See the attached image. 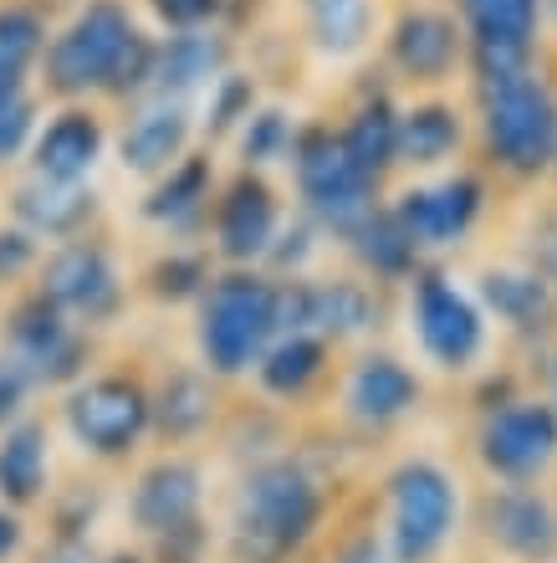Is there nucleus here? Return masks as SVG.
I'll use <instances>...</instances> for the list:
<instances>
[{
    "label": "nucleus",
    "mask_w": 557,
    "mask_h": 563,
    "mask_svg": "<svg viewBox=\"0 0 557 563\" xmlns=\"http://www.w3.org/2000/svg\"><path fill=\"white\" fill-rule=\"evenodd\" d=\"M323 497L312 487V476L292 461H271L246 482L241 503V553L256 563H281L292 549L308 543L318 528Z\"/></svg>",
    "instance_id": "f257e3e1"
},
{
    "label": "nucleus",
    "mask_w": 557,
    "mask_h": 563,
    "mask_svg": "<svg viewBox=\"0 0 557 563\" xmlns=\"http://www.w3.org/2000/svg\"><path fill=\"white\" fill-rule=\"evenodd\" d=\"M277 328V287L246 272H231L210 287L200 318V349L215 374H241L266 349Z\"/></svg>",
    "instance_id": "f03ea898"
},
{
    "label": "nucleus",
    "mask_w": 557,
    "mask_h": 563,
    "mask_svg": "<svg viewBox=\"0 0 557 563\" xmlns=\"http://www.w3.org/2000/svg\"><path fill=\"white\" fill-rule=\"evenodd\" d=\"M486 139L497 159L516 175H532L553 159L557 144V103L537 77H512L486 88Z\"/></svg>",
    "instance_id": "7ed1b4c3"
},
{
    "label": "nucleus",
    "mask_w": 557,
    "mask_h": 563,
    "mask_svg": "<svg viewBox=\"0 0 557 563\" xmlns=\"http://www.w3.org/2000/svg\"><path fill=\"white\" fill-rule=\"evenodd\" d=\"M133 42V21L113 0H92L73 26L62 31L52 52H46V82L57 92H88L108 88L118 73V62Z\"/></svg>",
    "instance_id": "20e7f679"
},
{
    "label": "nucleus",
    "mask_w": 557,
    "mask_h": 563,
    "mask_svg": "<svg viewBox=\"0 0 557 563\" xmlns=\"http://www.w3.org/2000/svg\"><path fill=\"white\" fill-rule=\"evenodd\" d=\"M297 154V179H302V195L308 206L323 216L327 225H353L368 216V195H374V175L353 159L343 139L327 134V129H308V134L292 144Z\"/></svg>",
    "instance_id": "39448f33"
},
{
    "label": "nucleus",
    "mask_w": 557,
    "mask_h": 563,
    "mask_svg": "<svg viewBox=\"0 0 557 563\" xmlns=\"http://www.w3.org/2000/svg\"><path fill=\"white\" fill-rule=\"evenodd\" d=\"M394 553L399 563H425L441 553L455 522V487L450 476L430 461H410L394 472Z\"/></svg>",
    "instance_id": "423d86ee"
},
{
    "label": "nucleus",
    "mask_w": 557,
    "mask_h": 563,
    "mask_svg": "<svg viewBox=\"0 0 557 563\" xmlns=\"http://www.w3.org/2000/svg\"><path fill=\"white\" fill-rule=\"evenodd\" d=\"M460 11H466L470 36H476V73L486 88L527 77L532 31H537L543 0H460Z\"/></svg>",
    "instance_id": "0eeeda50"
},
{
    "label": "nucleus",
    "mask_w": 557,
    "mask_h": 563,
    "mask_svg": "<svg viewBox=\"0 0 557 563\" xmlns=\"http://www.w3.org/2000/svg\"><path fill=\"white\" fill-rule=\"evenodd\" d=\"M67 426L92 456H123L144 435L148 400L129 379H92L67 400Z\"/></svg>",
    "instance_id": "6e6552de"
},
{
    "label": "nucleus",
    "mask_w": 557,
    "mask_h": 563,
    "mask_svg": "<svg viewBox=\"0 0 557 563\" xmlns=\"http://www.w3.org/2000/svg\"><path fill=\"white\" fill-rule=\"evenodd\" d=\"M414 323H420L425 354L435 364H445V369H466L470 358L481 354V339H486L481 312L470 308L445 277H435V272H425L414 282Z\"/></svg>",
    "instance_id": "1a4fd4ad"
},
{
    "label": "nucleus",
    "mask_w": 557,
    "mask_h": 563,
    "mask_svg": "<svg viewBox=\"0 0 557 563\" xmlns=\"http://www.w3.org/2000/svg\"><path fill=\"white\" fill-rule=\"evenodd\" d=\"M557 451V416L547 405H512L491 416L481 435V461L501 476H532L543 472Z\"/></svg>",
    "instance_id": "9d476101"
},
{
    "label": "nucleus",
    "mask_w": 557,
    "mask_h": 563,
    "mask_svg": "<svg viewBox=\"0 0 557 563\" xmlns=\"http://www.w3.org/2000/svg\"><path fill=\"white\" fill-rule=\"evenodd\" d=\"M42 297H52L62 312H77V318H108L118 308V277H113V262H108L103 246H62L52 262H46V287Z\"/></svg>",
    "instance_id": "9b49d317"
},
{
    "label": "nucleus",
    "mask_w": 557,
    "mask_h": 563,
    "mask_svg": "<svg viewBox=\"0 0 557 563\" xmlns=\"http://www.w3.org/2000/svg\"><path fill=\"white\" fill-rule=\"evenodd\" d=\"M476 216H481V185L470 175H455L435 190H410L394 210V221L414 246H450L466 236Z\"/></svg>",
    "instance_id": "f8f14e48"
},
{
    "label": "nucleus",
    "mask_w": 557,
    "mask_h": 563,
    "mask_svg": "<svg viewBox=\"0 0 557 563\" xmlns=\"http://www.w3.org/2000/svg\"><path fill=\"white\" fill-rule=\"evenodd\" d=\"M11 339L21 364H31L42 379H73L77 364H82V339L62 323V308L52 297H31L15 308Z\"/></svg>",
    "instance_id": "ddd939ff"
},
{
    "label": "nucleus",
    "mask_w": 557,
    "mask_h": 563,
    "mask_svg": "<svg viewBox=\"0 0 557 563\" xmlns=\"http://www.w3.org/2000/svg\"><path fill=\"white\" fill-rule=\"evenodd\" d=\"M215 236H221V252L231 262H250V256L271 252V236H277V195L266 190L256 175H241L221 200Z\"/></svg>",
    "instance_id": "4468645a"
},
{
    "label": "nucleus",
    "mask_w": 557,
    "mask_h": 563,
    "mask_svg": "<svg viewBox=\"0 0 557 563\" xmlns=\"http://www.w3.org/2000/svg\"><path fill=\"white\" fill-rule=\"evenodd\" d=\"M194 507H200V472L190 461H159L148 466L138 492H133V518L148 533H169L179 522H194Z\"/></svg>",
    "instance_id": "2eb2a0df"
},
{
    "label": "nucleus",
    "mask_w": 557,
    "mask_h": 563,
    "mask_svg": "<svg viewBox=\"0 0 557 563\" xmlns=\"http://www.w3.org/2000/svg\"><path fill=\"white\" fill-rule=\"evenodd\" d=\"M394 62L420 82H441L450 77L455 57H460V36H455V21L441 11H410L399 15L394 26Z\"/></svg>",
    "instance_id": "dca6fc26"
},
{
    "label": "nucleus",
    "mask_w": 557,
    "mask_h": 563,
    "mask_svg": "<svg viewBox=\"0 0 557 563\" xmlns=\"http://www.w3.org/2000/svg\"><path fill=\"white\" fill-rule=\"evenodd\" d=\"M491 538L516 559H553L557 553V518L537 492H501L491 497Z\"/></svg>",
    "instance_id": "f3484780"
},
{
    "label": "nucleus",
    "mask_w": 557,
    "mask_h": 563,
    "mask_svg": "<svg viewBox=\"0 0 557 563\" xmlns=\"http://www.w3.org/2000/svg\"><path fill=\"white\" fill-rule=\"evenodd\" d=\"M103 154V129L92 113H62V119L46 123V134L36 139V169L46 179H62V185H77Z\"/></svg>",
    "instance_id": "a211bd4d"
},
{
    "label": "nucleus",
    "mask_w": 557,
    "mask_h": 563,
    "mask_svg": "<svg viewBox=\"0 0 557 563\" xmlns=\"http://www.w3.org/2000/svg\"><path fill=\"white\" fill-rule=\"evenodd\" d=\"M420 400V379H414L399 358H364L358 364V374H353L348 385V405L358 420H374V426H383V420H399L410 405Z\"/></svg>",
    "instance_id": "6ab92c4d"
},
{
    "label": "nucleus",
    "mask_w": 557,
    "mask_h": 563,
    "mask_svg": "<svg viewBox=\"0 0 557 563\" xmlns=\"http://www.w3.org/2000/svg\"><path fill=\"white\" fill-rule=\"evenodd\" d=\"M185 139H190V123H185V113L169 103L148 108V113H138L133 119V129L123 134V164H133V169H164V164L179 159V148H185Z\"/></svg>",
    "instance_id": "aec40b11"
},
{
    "label": "nucleus",
    "mask_w": 557,
    "mask_h": 563,
    "mask_svg": "<svg viewBox=\"0 0 557 563\" xmlns=\"http://www.w3.org/2000/svg\"><path fill=\"white\" fill-rule=\"evenodd\" d=\"M15 210L31 231H46V236H73L77 225L92 216V195L82 185H62V179H46V185H26L15 195Z\"/></svg>",
    "instance_id": "412c9836"
},
{
    "label": "nucleus",
    "mask_w": 557,
    "mask_h": 563,
    "mask_svg": "<svg viewBox=\"0 0 557 563\" xmlns=\"http://www.w3.org/2000/svg\"><path fill=\"white\" fill-rule=\"evenodd\" d=\"M221 62H225L221 42H210L200 31H185V36H169V46L154 52V82L175 92L200 88L210 73H221Z\"/></svg>",
    "instance_id": "4be33fe9"
},
{
    "label": "nucleus",
    "mask_w": 557,
    "mask_h": 563,
    "mask_svg": "<svg viewBox=\"0 0 557 563\" xmlns=\"http://www.w3.org/2000/svg\"><path fill=\"white\" fill-rule=\"evenodd\" d=\"M46 482V445L36 426H15L0 441V497L11 503H31Z\"/></svg>",
    "instance_id": "5701e85b"
},
{
    "label": "nucleus",
    "mask_w": 557,
    "mask_h": 563,
    "mask_svg": "<svg viewBox=\"0 0 557 563\" xmlns=\"http://www.w3.org/2000/svg\"><path fill=\"white\" fill-rule=\"evenodd\" d=\"M455 144H460V119H455L450 108L430 103V108H414V113L399 119V159L441 164Z\"/></svg>",
    "instance_id": "b1692460"
},
{
    "label": "nucleus",
    "mask_w": 557,
    "mask_h": 563,
    "mask_svg": "<svg viewBox=\"0 0 557 563\" xmlns=\"http://www.w3.org/2000/svg\"><path fill=\"white\" fill-rule=\"evenodd\" d=\"M343 148H348L353 159L364 164L368 175L379 179L389 164L399 159V119H394V108L383 103H368L358 119L348 123V134H343Z\"/></svg>",
    "instance_id": "393cba45"
},
{
    "label": "nucleus",
    "mask_w": 557,
    "mask_h": 563,
    "mask_svg": "<svg viewBox=\"0 0 557 563\" xmlns=\"http://www.w3.org/2000/svg\"><path fill=\"white\" fill-rule=\"evenodd\" d=\"M318 369H323V339L292 333L261 358V385L271 395H297V389H308L318 379Z\"/></svg>",
    "instance_id": "a878e982"
},
{
    "label": "nucleus",
    "mask_w": 557,
    "mask_h": 563,
    "mask_svg": "<svg viewBox=\"0 0 557 563\" xmlns=\"http://www.w3.org/2000/svg\"><path fill=\"white\" fill-rule=\"evenodd\" d=\"M308 31L333 57L358 52L368 36V0H308Z\"/></svg>",
    "instance_id": "bb28decb"
},
{
    "label": "nucleus",
    "mask_w": 557,
    "mask_h": 563,
    "mask_svg": "<svg viewBox=\"0 0 557 563\" xmlns=\"http://www.w3.org/2000/svg\"><path fill=\"white\" fill-rule=\"evenodd\" d=\"M205 195H210V159H179L175 169H169V179L148 195L144 210L154 221H185V216L200 210Z\"/></svg>",
    "instance_id": "cd10ccee"
},
{
    "label": "nucleus",
    "mask_w": 557,
    "mask_h": 563,
    "mask_svg": "<svg viewBox=\"0 0 557 563\" xmlns=\"http://www.w3.org/2000/svg\"><path fill=\"white\" fill-rule=\"evenodd\" d=\"M486 302L516 328H543L547 282L543 277H516V272H491V277H486Z\"/></svg>",
    "instance_id": "c85d7f7f"
},
{
    "label": "nucleus",
    "mask_w": 557,
    "mask_h": 563,
    "mask_svg": "<svg viewBox=\"0 0 557 563\" xmlns=\"http://www.w3.org/2000/svg\"><path fill=\"white\" fill-rule=\"evenodd\" d=\"M148 416L159 420L169 435H194V430L210 420V389L200 374H175L164 385L159 405H148Z\"/></svg>",
    "instance_id": "c756f323"
},
{
    "label": "nucleus",
    "mask_w": 557,
    "mask_h": 563,
    "mask_svg": "<svg viewBox=\"0 0 557 563\" xmlns=\"http://www.w3.org/2000/svg\"><path fill=\"white\" fill-rule=\"evenodd\" d=\"M353 236H358V252H364V262L374 272L399 277V272L414 262V241L404 236V225H399L394 216H374V210H368L364 221L353 225Z\"/></svg>",
    "instance_id": "7c9ffc66"
},
{
    "label": "nucleus",
    "mask_w": 557,
    "mask_h": 563,
    "mask_svg": "<svg viewBox=\"0 0 557 563\" xmlns=\"http://www.w3.org/2000/svg\"><path fill=\"white\" fill-rule=\"evenodd\" d=\"M42 21L21 5L11 11H0V67H11V73H26V62L42 52Z\"/></svg>",
    "instance_id": "2f4dec72"
},
{
    "label": "nucleus",
    "mask_w": 557,
    "mask_h": 563,
    "mask_svg": "<svg viewBox=\"0 0 557 563\" xmlns=\"http://www.w3.org/2000/svg\"><path fill=\"white\" fill-rule=\"evenodd\" d=\"M200 282H205V262L200 256H169L154 267V292L159 297H190L200 292Z\"/></svg>",
    "instance_id": "473e14b6"
},
{
    "label": "nucleus",
    "mask_w": 557,
    "mask_h": 563,
    "mask_svg": "<svg viewBox=\"0 0 557 563\" xmlns=\"http://www.w3.org/2000/svg\"><path fill=\"white\" fill-rule=\"evenodd\" d=\"M292 144V129H287V119L281 113H256V119L246 123V159H277L281 148Z\"/></svg>",
    "instance_id": "72a5a7b5"
},
{
    "label": "nucleus",
    "mask_w": 557,
    "mask_h": 563,
    "mask_svg": "<svg viewBox=\"0 0 557 563\" xmlns=\"http://www.w3.org/2000/svg\"><path fill=\"white\" fill-rule=\"evenodd\" d=\"M235 119H250V82L246 77H221V92L210 103V129H231Z\"/></svg>",
    "instance_id": "f704fd0d"
},
{
    "label": "nucleus",
    "mask_w": 557,
    "mask_h": 563,
    "mask_svg": "<svg viewBox=\"0 0 557 563\" xmlns=\"http://www.w3.org/2000/svg\"><path fill=\"white\" fill-rule=\"evenodd\" d=\"M31 262H36V246H31L26 231H0V282L21 277Z\"/></svg>",
    "instance_id": "c9c22d12"
},
{
    "label": "nucleus",
    "mask_w": 557,
    "mask_h": 563,
    "mask_svg": "<svg viewBox=\"0 0 557 563\" xmlns=\"http://www.w3.org/2000/svg\"><path fill=\"white\" fill-rule=\"evenodd\" d=\"M26 139H31V103L21 98V103L0 108V159H11Z\"/></svg>",
    "instance_id": "e433bc0d"
},
{
    "label": "nucleus",
    "mask_w": 557,
    "mask_h": 563,
    "mask_svg": "<svg viewBox=\"0 0 557 563\" xmlns=\"http://www.w3.org/2000/svg\"><path fill=\"white\" fill-rule=\"evenodd\" d=\"M154 5H159V15L164 21H169V26H200V21H205V15H215V5H221V0H154Z\"/></svg>",
    "instance_id": "4c0bfd02"
},
{
    "label": "nucleus",
    "mask_w": 557,
    "mask_h": 563,
    "mask_svg": "<svg viewBox=\"0 0 557 563\" xmlns=\"http://www.w3.org/2000/svg\"><path fill=\"white\" fill-rule=\"evenodd\" d=\"M26 400V369L21 364H0V420L15 416Z\"/></svg>",
    "instance_id": "58836bf2"
},
{
    "label": "nucleus",
    "mask_w": 557,
    "mask_h": 563,
    "mask_svg": "<svg viewBox=\"0 0 557 563\" xmlns=\"http://www.w3.org/2000/svg\"><path fill=\"white\" fill-rule=\"evenodd\" d=\"M15 549H21V522H15L11 512H0V563L11 559Z\"/></svg>",
    "instance_id": "ea45409f"
},
{
    "label": "nucleus",
    "mask_w": 557,
    "mask_h": 563,
    "mask_svg": "<svg viewBox=\"0 0 557 563\" xmlns=\"http://www.w3.org/2000/svg\"><path fill=\"white\" fill-rule=\"evenodd\" d=\"M21 103V73H11V67H0V108Z\"/></svg>",
    "instance_id": "a19ab883"
},
{
    "label": "nucleus",
    "mask_w": 557,
    "mask_h": 563,
    "mask_svg": "<svg viewBox=\"0 0 557 563\" xmlns=\"http://www.w3.org/2000/svg\"><path fill=\"white\" fill-rule=\"evenodd\" d=\"M108 563H138V559H108Z\"/></svg>",
    "instance_id": "79ce46f5"
},
{
    "label": "nucleus",
    "mask_w": 557,
    "mask_h": 563,
    "mask_svg": "<svg viewBox=\"0 0 557 563\" xmlns=\"http://www.w3.org/2000/svg\"><path fill=\"white\" fill-rule=\"evenodd\" d=\"M553 159H557V144H553Z\"/></svg>",
    "instance_id": "37998d69"
}]
</instances>
